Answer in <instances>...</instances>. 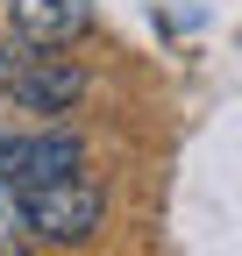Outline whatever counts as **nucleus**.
I'll list each match as a JSON object with an SVG mask.
<instances>
[{
	"instance_id": "f03ea898",
	"label": "nucleus",
	"mask_w": 242,
	"mask_h": 256,
	"mask_svg": "<svg viewBox=\"0 0 242 256\" xmlns=\"http://www.w3.org/2000/svg\"><path fill=\"white\" fill-rule=\"evenodd\" d=\"M0 92L14 107H28V114H64L86 92V78H78L72 57H50V43H28V36L8 43L0 36Z\"/></svg>"
},
{
	"instance_id": "f257e3e1",
	"label": "nucleus",
	"mask_w": 242,
	"mask_h": 256,
	"mask_svg": "<svg viewBox=\"0 0 242 256\" xmlns=\"http://www.w3.org/2000/svg\"><path fill=\"white\" fill-rule=\"evenodd\" d=\"M14 200L28 214V235L36 242H86L107 214V192L93 185V171H64L43 185H14Z\"/></svg>"
},
{
	"instance_id": "39448f33",
	"label": "nucleus",
	"mask_w": 242,
	"mask_h": 256,
	"mask_svg": "<svg viewBox=\"0 0 242 256\" xmlns=\"http://www.w3.org/2000/svg\"><path fill=\"white\" fill-rule=\"evenodd\" d=\"M28 242V214H22V200H14V185H0V256H22Z\"/></svg>"
},
{
	"instance_id": "7ed1b4c3",
	"label": "nucleus",
	"mask_w": 242,
	"mask_h": 256,
	"mask_svg": "<svg viewBox=\"0 0 242 256\" xmlns=\"http://www.w3.org/2000/svg\"><path fill=\"white\" fill-rule=\"evenodd\" d=\"M86 171V150L64 128H43V136H0V185H43V178H64Z\"/></svg>"
},
{
	"instance_id": "20e7f679",
	"label": "nucleus",
	"mask_w": 242,
	"mask_h": 256,
	"mask_svg": "<svg viewBox=\"0 0 242 256\" xmlns=\"http://www.w3.org/2000/svg\"><path fill=\"white\" fill-rule=\"evenodd\" d=\"M8 14H14V28L28 43H64L86 22V0H8Z\"/></svg>"
}]
</instances>
